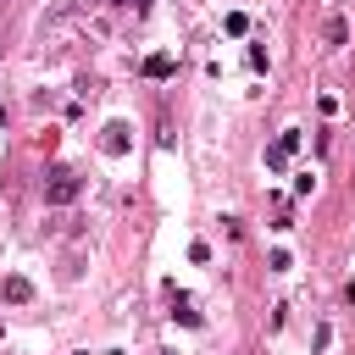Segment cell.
<instances>
[{
	"mask_svg": "<svg viewBox=\"0 0 355 355\" xmlns=\"http://www.w3.org/2000/svg\"><path fill=\"white\" fill-rule=\"evenodd\" d=\"M78 194H83V178L72 166H50L44 172V205H72Z\"/></svg>",
	"mask_w": 355,
	"mask_h": 355,
	"instance_id": "cell-1",
	"label": "cell"
},
{
	"mask_svg": "<svg viewBox=\"0 0 355 355\" xmlns=\"http://www.w3.org/2000/svg\"><path fill=\"white\" fill-rule=\"evenodd\" d=\"M294 150H300V128H288V133H277V144L266 150V166H272V172H283Z\"/></svg>",
	"mask_w": 355,
	"mask_h": 355,
	"instance_id": "cell-2",
	"label": "cell"
},
{
	"mask_svg": "<svg viewBox=\"0 0 355 355\" xmlns=\"http://www.w3.org/2000/svg\"><path fill=\"white\" fill-rule=\"evenodd\" d=\"M172 67H178V61L161 50V55H150V61H144V78H172Z\"/></svg>",
	"mask_w": 355,
	"mask_h": 355,
	"instance_id": "cell-5",
	"label": "cell"
},
{
	"mask_svg": "<svg viewBox=\"0 0 355 355\" xmlns=\"http://www.w3.org/2000/svg\"><path fill=\"white\" fill-rule=\"evenodd\" d=\"M322 39H327V50H344V39H349V22H344V17H327Z\"/></svg>",
	"mask_w": 355,
	"mask_h": 355,
	"instance_id": "cell-4",
	"label": "cell"
},
{
	"mask_svg": "<svg viewBox=\"0 0 355 355\" xmlns=\"http://www.w3.org/2000/svg\"><path fill=\"white\" fill-rule=\"evenodd\" d=\"M0 300H6V305H28V300H33V283H28V277H6V283H0Z\"/></svg>",
	"mask_w": 355,
	"mask_h": 355,
	"instance_id": "cell-3",
	"label": "cell"
},
{
	"mask_svg": "<svg viewBox=\"0 0 355 355\" xmlns=\"http://www.w3.org/2000/svg\"><path fill=\"white\" fill-rule=\"evenodd\" d=\"M128 6H144V0H128Z\"/></svg>",
	"mask_w": 355,
	"mask_h": 355,
	"instance_id": "cell-7",
	"label": "cell"
},
{
	"mask_svg": "<svg viewBox=\"0 0 355 355\" xmlns=\"http://www.w3.org/2000/svg\"><path fill=\"white\" fill-rule=\"evenodd\" d=\"M122 150H128V128L111 122V128H105V155H122Z\"/></svg>",
	"mask_w": 355,
	"mask_h": 355,
	"instance_id": "cell-6",
	"label": "cell"
}]
</instances>
